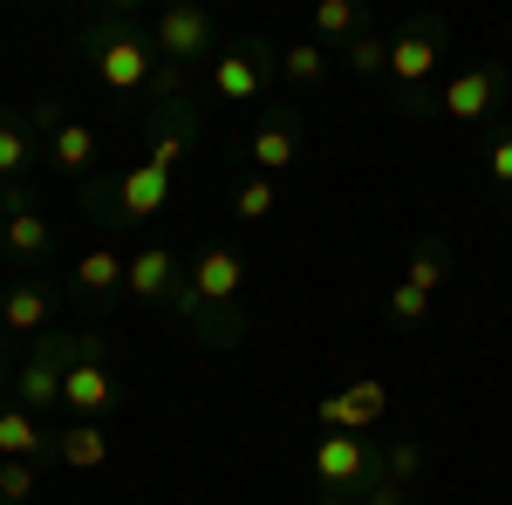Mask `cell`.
Here are the masks:
<instances>
[{
	"instance_id": "1",
	"label": "cell",
	"mask_w": 512,
	"mask_h": 505,
	"mask_svg": "<svg viewBox=\"0 0 512 505\" xmlns=\"http://www.w3.org/2000/svg\"><path fill=\"white\" fill-rule=\"evenodd\" d=\"M239 287H246V253L233 239H205L185 260V287H178V301L164 314L192 335L198 349H246L253 321L239 308Z\"/></svg>"
},
{
	"instance_id": "2",
	"label": "cell",
	"mask_w": 512,
	"mask_h": 505,
	"mask_svg": "<svg viewBox=\"0 0 512 505\" xmlns=\"http://www.w3.org/2000/svg\"><path fill=\"white\" fill-rule=\"evenodd\" d=\"M76 55H89L96 82H103L117 103L144 110V96H151V82H158V48H151V14H144L137 0L96 7L76 28Z\"/></svg>"
},
{
	"instance_id": "3",
	"label": "cell",
	"mask_w": 512,
	"mask_h": 505,
	"mask_svg": "<svg viewBox=\"0 0 512 505\" xmlns=\"http://www.w3.org/2000/svg\"><path fill=\"white\" fill-rule=\"evenodd\" d=\"M76 205H82V219L103 226V233L158 226L164 212L178 205V171H164V164H151V157H137V164H123V171H103V178L76 185Z\"/></svg>"
},
{
	"instance_id": "4",
	"label": "cell",
	"mask_w": 512,
	"mask_h": 505,
	"mask_svg": "<svg viewBox=\"0 0 512 505\" xmlns=\"http://www.w3.org/2000/svg\"><path fill=\"white\" fill-rule=\"evenodd\" d=\"M444 55H451V21L444 14H417V21H403L390 35V117L417 123L437 110V69H444Z\"/></svg>"
},
{
	"instance_id": "5",
	"label": "cell",
	"mask_w": 512,
	"mask_h": 505,
	"mask_svg": "<svg viewBox=\"0 0 512 505\" xmlns=\"http://www.w3.org/2000/svg\"><path fill=\"white\" fill-rule=\"evenodd\" d=\"M62 355H69V376H62V417H76V424H103V417L117 410L110 335H103V328H62Z\"/></svg>"
},
{
	"instance_id": "6",
	"label": "cell",
	"mask_w": 512,
	"mask_h": 505,
	"mask_svg": "<svg viewBox=\"0 0 512 505\" xmlns=\"http://www.w3.org/2000/svg\"><path fill=\"white\" fill-rule=\"evenodd\" d=\"M280 82V48L267 35H233L212 62H205V103L226 110H253L260 96H274Z\"/></svg>"
},
{
	"instance_id": "7",
	"label": "cell",
	"mask_w": 512,
	"mask_h": 505,
	"mask_svg": "<svg viewBox=\"0 0 512 505\" xmlns=\"http://www.w3.org/2000/svg\"><path fill=\"white\" fill-rule=\"evenodd\" d=\"M308 478H315L321 492H369L376 478H383V437H349V430H321L315 451H308Z\"/></svg>"
},
{
	"instance_id": "8",
	"label": "cell",
	"mask_w": 512,
	"mask_h": 505,
	"mask_svg": "<svg viewBox=\"0 0 512 505\" xmlns=\"http://www.w3.org/2000/svg\"><path fill=\"white\" fill-rule=\"evenodd\" d=\"M0 253H7V273H35V267H48V253H55V233H48V219H41L35 178L0 185Z\"/></svg>"
},
{
	"instance_id": "9",
	"label": "cell",
	"mask_w": 512,
	"mask_h": 505,
	"mask_svg": "<svg viewBox=\"0 0 512 505\" xmlns=\"http://www.w3.org/2000/svg\"><path fill=\"white\" fill-rule=\"evenodd\" d=\"M151 48H158V62H171V69H205L219 55V21L205 7H192V0L158 7L151 14Z\"/></svg>"
},
{
	"instance_id": "10",
	"label": "cell",
	"mask_w": 512,
	"mask_h": 505,
	"mask_svg": "<svg viewBox=\"0 0 512 505\" xmlns=\"http://www.w3.org/2000/svg\"><path fill=\"white\" fill-rule=\"evenodd\" d=\"M512 103V69L492 55V62H472V69H458V76L437 89V110L451 123H485V117H499Z\"/></svg>"
},
{
	"instance_id": "11",
	"label": "cell",
	"mask_w": 512,
	"mask_h": 505,
	"mask_svg": "<svg viewBox=\"0 0 512 505\" xmlns=\"http://www.w3.org/2000/svg\"><path fill=\"white\" fill-rule=\"evenodd\" d=\"M123 273H130V253L110 246V239H96L89 253H76V267H69L62 287H69V301H76L82 314L103 321V314H117V301H130V294H123Z\"/></svg>"
},
{
	"instance_id": "12",
	"label": "cell",
	"mask_w": 512,
	"mask_h": 505,
	"mask_svg": "<svg viewBox=\"0 0 512 505\" xmlns=\"http://www.w3.org/2000/svg\"><path fill=\"white\" fill-rule=\"evenodd\" d=\"M62 301H69V287L62 280H41V273H14L7 280V301H0V335H28L41 342L48 328H62Z\"/></svg>"
},
{
	"instance_id": "13",
	"label": "cell",
	"mask_w": 512,
	"mask_h": 505,
	"mask_svg": "<svg viewBox=\"0 0 512 505\" xmlns=\"http://www.w3.org/2000/svg\"><path fill=\"white\" fill-rule=\"evenodd\" d=\"M62 376H69V355H62V328H48L41 342H28L21 369H14V403L35 410L41 424L62 417Z\"/></svg>"
},
{
	"instance_id": "14",
	"label": "cell",
	"mask_w": 512,
	"mask_h": 505,
	"mask_svg": "<svg viewBox=\"0 0 512 505\" xmlns=\"http://www.w3.org/2000/svg\"><path fill=\"white\" fill-rule=\"evenodd\" d=\"M301 144H308V123H301V110H294V103L260 110L253 137H246V164H253L260 178H287V171L301 164Z\"/></svg>"
},
{
	"instance_id": "15",
	"label": "cell",
	"mask_w": 512,
	"mask_h": 505,
	"mask_svg": "<svg viewBox=\"0 0 512 505\" xmlns=\"http://www.w3.org/2000/svg\"><path fill=\"white\" fill-rule=\"evenodd\" d=\"M315 424H321V430H349V437L383 430V424H390V383L355 376L349 389H328V396L315 403Z\"/></svg>"
},
{
	"instance_id": "16",
	"label": "cell",
	"mask_w": 512,
	"mask_h": 505,
	"mask_svg": "<svg viewBox=\"0 0 512 505\" xmlns=\"http://www.w3.org/2000/svg\"><path fill=\"white\" fill-rule=\"evenodd\" d=\"M178 287H185V253H178L171 239H144V246L130 253L123 294H130V301H144V308H171V301H178Z\"/></svg>"
},
{
	"instance_id": "17",
	"label": "cell",
	"mask_w": 512,
	"mask_h": 505,
	"mask_svg": "<svg viewBox=\"0 0 512 505\" xmlns=\"http://www.w3.org/2000/svg\"><path fill=\"white\" fill-rule=\"evenodd\" d=\"M41 164H55L62 178L89 185V178H103V137H96L82 117H62L48 137H41Z\"/></svg>"
},
{
	"instance_id": "18",
	"label": "cell",
	"mask_w": 512,
	"mask_h": 505,
	"mask_svg": "<svg viewBox=\"0 0 512 505\" xmlns=\"http://www.w3.org/2000/svg\"><path fill=\"white\" fill-rule=\"evenodd\" d=\"M0 458H28V465L55 458V430L21 403H0Z\"/></svg>"
},
{
	"instance_id": "19",
	"label": "cell",
	"mask_w": 512,
	"mask_h": 505,
	"mask_svg": "<svg viewBox=\"0 0 512 505\" xmlns=\"http://www.w3.org/2000/svg\"><path fill=\"white\" fill-rule=\"evenodd\" d=\"M41 164V137L28 110H0V185H21V178H35Z\"/></svg>"
},
{
	"instance_id": "20",
	"label": "cell",
	"mask_w": 512,
	"mask_h": 505,
	"mask_svg": "<svg viewBox=\"0 0 512 505\" xmlns=\"http://www.w3.org/2000/svg\"><path fill=\"white\" fill-rule=\"evenodd\" d=\"M55 465H69V471H103L110 465V430L103 424H55Z\"/></svg>"
},
{
	"instance_id": "21",
	"label": "cell",
	"mask_w": 512,
	"mask_h": 505,
	"mask_svg": "<svg viewBox=\"0 0 512 505\" xmlns=\"http://www.w3.org/2000/svg\"><path fill=\"white\" fill-rule=\"evenodd\" d=\"M328 76H335V48H321L315 35L280 48V82H287V89H321Z\"/></svg>"
},
{
	"instance_id": "22",
	"label": "cell",
	"mask_w": 512,
	"mask_h": 505,
	"mask_svg": "<svg viewBox=\"0 0 512 505\" xmlns=\"http://www.w3.org/2000/svg\"><path fill=\"white\" fill-rule=\"evenodd\" d=\"M308 21H315V41L335 48V55H342L355 35H369V7H362V0H315Z\"/></svg>"
},
{
	"instance_id": "23",
	"label": "cell",
	"mask_w": 512,
	"mask_h": 505,
	"mask_svg": "<svg viewBox=\"0 0 512 505\" xmlns=\"http://www.w3.org/2000/svg\"><path fill=\"white\" fill-rule=\"evenodd\" d=\"M451 273H458V253H451L444 239H424V246L410 253V267H403V280H410V287H424V294L437 301V287H444Z\"/></svg>"
},
{
	"instance_id": "24",
	"label": "cell",
	"mask_w": 512,
	"mask_h": 505,
	"mask_svg": "<svg viewBox=\"0 0 512 505\" xmlns=\"http://www.w3.org/2000/svg\"><path fill=\"white\" fill-rule=\"evenodd\" d=\"M280 205V178H260V171H246L233 185V219L239 226H260V219H274Z\"/></svg>"
},
{
	"instance_id": "25",
	"label": "cell",
	"mask_w": 512,
	"mask_h": 505,
	"mask_svg": "<svg viewBox=\"0 0 512 505\" xmlns=\"http://www.w3.org/2000/svg\"><path fill=\"white\" fill-rule=\"evenodd\" d=\"M335 62H342V69H349V76L376 82V76H383V69H390V35H376V28H369V35H355L349 48H342V55H335Z\"/></svg>"
},
{
	"instance_id": "26",
	"label": "cell",
	"mask_w": 512,
	"mask_h": 505,
	"mask_svg": "<svg viewBox=\"0 0 512 505\" xmlns=\"http://www.w3.org/2000/svg\"><path fill=\"white\" fill-rule=\"evenodd\" d=\"M417 471H424V444H417V437H383V478L410 492Z\"/></svg>"
},
{
	"instance_id": "27",
	"label": "cell",
	"mask_w": 512,
	"mask_h": 505,
	"mask_svg": "<svg viewBox=\"0 0 512 505\" xmlns=\"http://www.w3.org/2000/svg\"><path fill=\"white\" fill-rule=\"evenodd\" d=\"M383 308H390V321H396V328H424V321L437 314V301L424 294V287H410V280H396V287H390V301H383Z\"/></svg>"
},
{
	"instance_id": "28",
	"label": "cell",
	"mask_w": 512,
	"mask_h": 505,
	"mask_svg": "<svg viewBox=\"0 0 512 505\" xmlns=\"http://www.w3.org/2000/svg\"><path fill=\"white\" fill-rule=\"evenodd\" d=\"M35 492H41V465L0 458V505H35Z\"/></svg>"
},
{
	"instance_id": "29",
	"label": "cell",
	"mask_w": 512,
	"mask_h": 505,
	"mask_svg": "<svg viewBox=\"0 0 512 505\" xmlns=\"http://www.w3.org/2000/svg\"><path fill=\"white\" fill-rule=\"evenodd\" d=\"M485 185L499 198H512V130H499V137L485 144Z\"/></svg>"
},
{
	"instance_id": "30",
	"label": "cell",
	"mask_w": 512,
	"mask_h": 505,
	"mask_svg": "<svg viewBox=\"0 0 512 505\" xmlns=\"http://www.w3.org/2000/svg\"><path fill=\"white\" fill-rule=\"evenodd\" d=\"M14 369H21V355H14V335H0V389L14 383Z\"/></svg>"
},
{
	"instance_id": "31",
	"label": "cell",
	"mask_w": 512,
	"mask_h": 505,
	"mask_svg": "<svg viewBox=\"0 0 512 505\" xmlns=\"http://www.w3.org/2000/svg\"><path fill=\"white\" fill-rule=\"evenodd\" d=\"M315 505H355V499H342V492H321V499Z\"/></svg>"
},
{
	"instance_id": "32",
	"label": "cell",
	"mask_w": 512,
	"mask_h": 505,
	"mask_svg": "<svg viewBox=\"0 0 512 505\" xmlns=\"http://www.w3.org/2000/svg\"><path fill=\"white\" fill-rule=\"evenodd\" d=\"M7 280H14V273H7V267H0V301H7Z\"/></svg>"
}]
</instances>
